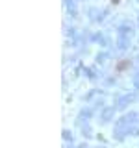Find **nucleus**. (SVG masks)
Returning a JSON list of instances; mask_svg holds the SVG:
<instances>
[]
</instances>
